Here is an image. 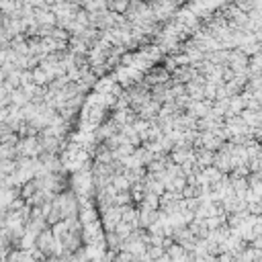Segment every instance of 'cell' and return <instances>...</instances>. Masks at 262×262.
Listing matches in <instances>:
<instances>
[{"label":"cell","mask_w":262,"mask_h":262,"mask_svg":"<svg viewBox=\"0 0 262 262\" xmlns=\"http://www.w3.org/2000/svg\"><path fill=\"white\" fill-rule=\"evenodd\" d=\"M16 152H19V156H29V158H35V156H39L41 148H39L37 135L19 137V142H16Z\"/></svg>","instance_id":"obj_2"},{"label":"cell","mask_w":262,"mask_h":262,"mask_svg":"<svg viewBox=\"0 0 262 262\" xmlns=\"http://www.w3.org/2000/svg\"><path fill=\"white\" fill-rule=\"evenodd\" d=\"M107 244L111 250H121V244H123V238H121L115 230H109L107 232Z\"/></svg>","instance_id":"obj_15"},{"label":"cell","mask_w":262,"mask_h":262,"mask_svg":"<svg viewBox=\"0 0 262 262\" xmlns=\"http://www.w3.org/2000/svg\"><path fill=\"white\" fill-rule=\"evenodd\" d=\"M27 82H33V70L29 68L21 70V84H27Z\"/></svg>","instance_id":"obj_17"},{"label":"cell","mask_w":262,"mask_h":262,"mask_svg":"<svg viewBox=\"0 0 262 262\" xmlns=\"http://www.w3.org/2000/svg\"><path fill=\"white\" fill-rule=\"evenodd\" d=\"M8 98H10V104H16V107H23L25 102H29V98L25 96V92L21 88H14L8 92Z\"/></svg>","instance_id":"obj_14"},{"label":"cell","mask_w":262,"mask_h":262,"mask_svg":"<svg viewBox=\"0 0 262 262\" xmlns=\"http://www.w3.org/2000/svg\"><path fill=\"white\" fill-rule=\"evenodd\" d=\"M51 234H54V238L58 240V242H64V238L68 236V225H66V221L64 219H60V221H56L54 225H51Z\"/></svg>","instance_id":"obj_11"},{"label":"cell","mask_w":262,"mask_h":262,"mask_svg":"<svg viewBox=\"0 0 262 262\" xmlns=\"http://www.w3.org/2000/svg\"><path fill=\"white\" fill-rule=\"evenodd\" d=\"M166 254H168L170 260H188V252L180 246V244H176V242H174L172 246H168Z\"/></svg>","instance_id":"obj_10"},{"label":"cell","mask_w":262,"mask_h":262,"mask_svg":"<svg viewBox=\"0 0 262 262\" xmlns=\"http://www.w3.org/2000/svg\"><path fill=\"white\" fill-rule=\"evenodd\" d=\"M193 150H195V162H197L201 168L211 166V164H213V156H215V152L207 150V148H201V146H197V148H193Z\"/></svg>","instance_id":"obj_7"},{"label":"cell","mask_w":262,"mask_h":262,"mask_svg":"<svg viewBox=\"0 0 262 262\" xmlns=\"http://www.w3.org/2000/svg\"><path fill=\"white\" fill-rule=\"evenodd\" d=\"M4 78H6V76H4V72H2V70H0V84L4 82Z\"/></svg>","instance_id":"obj_18"},{"label":"cell","mask_w":262,"mask_h":262,"mask_svg":"<svg viewBox=\"0 0 262 262\" xmlns=\"http://www.w3.org/2000/svg\"><path fill=\"white\" fill-rule=\"evenodd\" d=\"M102 211H104V225H107V230H113L121 221V205H109Z\"/></svg>","instance_id":"obj_6"},{"label":"cell","mask_w":262,"mask_h":262,"mask_svg":"<svg viewBox=\"0 0 262 262\" xmlns=\"http://www.w3.org/2000/svg\"><path fill=\"white\" fill-rule=\"evenodd\" d=\"M33 16H35V21H37V25H51V27L56 25V14L49 8H35Z\"/></svg>","instance_id":"obj_8"},{"label":"cell","mask_w":262,"mask_h":262,"mask_svg":"<svg viewBox=\"0 0 262 262\" xmlns=\"http://www.w3.org/2000/svg\"><path fill=\"white\" fill-rule=\"evenodd\" d=\"M45 228H47L45 217H31V219L25 223V232L33 234L35 238H37V234H39L41 230H45Z\"/></svg>","instance_id":"obj_9"},{"label":"cell","mask_w":262,"mask_h":262,"mask_svg":"<svg viewBox=\"0 0 262 262\" xmlns=\"http://www.w3.org/2000/svg\"><path fill=\"white\" fill-rule=\"evenodd\" d=\"M139 205H142V207H148V209H158V207H160L158 195H154V193H150V190H146L144 197H142V201H139Z\"/></svg>","instance_id":"obj_12"},{"label":"cell","mask_w":262,"mask_h":262,"mask_svg":"<svg viewBox=\"0 0 262 262\" xmlns=\"http://www.w3.org/2000/svg\"><path fill=\"white\" fill-rule=\"evenodd\" d=\"M39 148H41V152H49V154H56L58 152V148H60V137H56V135H51L47 129H41V133H39Z\"/></svg>","instance_id":"obj_3"},{"label":"cell","mask_w":262,"mask_h":262,"mask_svg":"<svg viewBox=\"0 0 262 262\" xmlns=\"http://www.w3.org/2000/svg\"><path fill=\"white\" fill-rule=\"evenodd\" d=\"M158 209H148V207H139V211H137V223H139V228H150V225L158 219Z\"/></svg>","instance_id":"obj_5"},{"label":"cell","mask_w":262,"mask_h":262,"mask_svg":"<svg viewBox=\"0 0 262 262\" xmlns=\"http://www.w3.org/2000/svg\"><path fill=\"white\" fill-rule=\"evenodd\" d=\"M49 37H54V39H60V41H68L70 39V33L66 29H60V27H54L49 33Z\"/></svg>","instance_id":"obj_16"},{"label":"cell","mask_w":262,"mask_h":262,"mask_svg":"<svg viewBox=\"0 0 262 262\" xmlns=\"http://www.w3.org/2000/svg\"><path fill=\"white\" fill-rule=\"evenodd\" d=\"M150 8L156 19H166L168 14L174 12V0H152Z\"/></svg>","instance_id":"obj_4"},{"label":"cell","mask_w":262,"mask_h":262,"mask_svg":"<svg viewBox=\"0 0 262 262\" xmlns=\"http://www.w3.org/2000/svg\"><path fill=\"white\" fill-rule=\"evenodd\" d=\"M16 156H19V152H16V146H10V144L0 142V158H4V160H14Z\"/></svg>","instance_id":"obj_13"},{"label":"cell","mask_w":262,"mask_h":262,"mask_svg":"<svg viewBox=\"0 0 262 262\" xmlns=\"http://www.w3.org/2000/svg\"><path fill=\"white\" fill-rule=\"evenodd\" d=\"M54 205L58 207L62 219L78 215V203H76V199H74L72 193H60V195H56L54 197Z\"/></svg>","instance_id":"obj_1"}]
</instances>
